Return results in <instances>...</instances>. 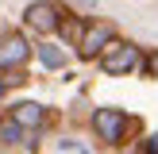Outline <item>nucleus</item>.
Instances as JSON below:
<instances>
[{
    "label": "nucleus",
    "mask_w": 158,
    "mask_h": 154,
    "mask_svg": "<svg viewBox=\"0 0 158 154\" xmlns=\"http://www.w3.org/2000/svg\"><path fill=\"white\" fill-rule=\"evenodd\" d=\"M100 66H104V73L120 77V73H127V69L139 66V50H135L131 43H108V46H104V58H100Z\"/></svg>",
    "instance_id": "f257e3e1"
},
{
    "label": "nucleus",
    "mask_w": 158,
    "mask_h": 154,
    "mask_svg": "<svg viewBox=\"0 0 158 154\" xmlns=\"http://www.w3.org/2000/svg\"><path fill=\"white\" fill-rule=\"evenodd\" d=\"M93 127H97V135L104 139V143H120L123 127H127V116H123L120 108H100V112L93 116Z\"/></svg>",
    "instance_id": "f03ea898"
},
{
    "label": "nucleus",
    "mask_w": 158,
    "mask_h": 154,
    "mask_svg": "<svg viewBox=\"0 0 158 154\" xmlns=\"http://www.w3.org/2000/svg\"><path fill=\"white\" fill-rule=\"evenodd\" d=\"M27 27L39 31V35H50V31L62 27V12H58L54 4H43V0H39V4L27 8Z\"/></svg>",
    "instance_id": "7ed1b4c3"
},
{
    "label": "nucleus",
    "mask_w": 158,
    "mask_h": 154,
    "mask_svg": "<svg viewBox=\"0 0 158 154\" xmlns=\"http://www.w3.org/2000/svg\"><path fill=\"white\" fill-rule=\"evenodd\" d=\"M27 54H31L27 38L23 35H8L4 43H0V69H19L23 62H27Z\"/></svg>",
    "instance_id": "20e7f679"
},
{
    "label": "nucleus",
    "mask_w": 158,
    "mask_h": 154,
    "mask_svg": "<svg viewBox=\"0 0 158 154\" xmlns=\"http://www.w3.org/2000/svg\"><path fill=\"white\" fill-rule=\"evenodd\" d=\"M108 43H112V27H108V23H93V27H85V35H81V58H97Z\"/></svg>",
    "instance_id": "39448f33"
},
{
    "label": "nucleus",
    "mask_w": 158,
    "mask_h": 154,
    "mask_svg": "<svg viewBox=\"0 0 158 154\" xmlns=\"http://www.w3.org/2000/svg\"><path fill=\"white\" fill-rule=\"evenodd\" d=\"M12 120L19 123V127H43V108H39L35 100H23V104L12 108Z\"/></svg>",
    "instance_id": "423d86ee"
},
{
    "label": "nucleus",
    "mask_w": 158,
    "mask_h": 154,
    "mask_svg": "<svg viewBox=\"0 0 158 154\" xmlns=\"http://www.w3.org/2000/svg\"><path fill=\"white\" fill-rule=\"evenodd\" d=\"M39 58H43L46 69H62V66H66V54H62L58 46H43V50H39Z\"/></svg>",
    "instance_id": "0eeeda50"
},
{
    "label": "nucleus",
    "mask_w": 158,
    "mask_h": 154,
    "mask_svg": "<svg viewBox=\"0 0 158 154\" xmlns=\"http://www.w3.org/2000/svg\"><path fill=\"white\" fill-rule=\"evenodd\" d=\"M0 135H4V143H19V139H23V127H19V123H0Z\"/></svg>",
    "instance_id": "6e6552de"
},
{
    "label": "nucleus",
    "mask_w": 158,
    "mask_h": 154,
    "mask_svg": "<svg viewBox=\"0 0 158 154\" xmlns=\"http://www.w3.org/2000/svg\"><path fill=\"white\" fill-rule=\"evenodd\" d=\"M147 73H158V54H151V58H147Z\"/></svg>",
    "instance_id": "1a4fd4ad"
},
{
    "label": "nucleus",
    "mask_w": 158,
    "mask_h": 154,
    "mask_svg": "<svg viewBox=\"0 0 158 154\" xmlns=\"http://www.w3.org/2000/svg\"><path fill=\"white\" fill-rule=\"evenodd\" d=\"M147 154H158V135H151V139H147Z\"/></svg>",
    "instance_id": "9d476101"
},
{
    "label": "nucleus",
    "mask_w": 158,
    "mask_h": 154,
    "mask_svg": "<svg viewBox=\"0 0 158 154\" xmlns=\"http://www.w3.org/2000/svg\"><path fill=\"white\" fill-rule=\"evenodd\" d=\"M77 4H85V8H93V0H77Z\"/></svg>",
    "instance_id": "9b49d317"
},
{
    "label": "nucleus",
    "mask_w": 158,
    "mask_h": 154,
    "mask_svg": "<svg viewBox=\"0 0 158 154\" xmlns=\"http://www.w3.org/2000/svg\"><path fill=\"white\" fill-rule=\"evenodd\" d=\"M0 92H4V81H0Z\"/></svg>",
    "instance_id": "f8f14e48"
}]
</instances>
